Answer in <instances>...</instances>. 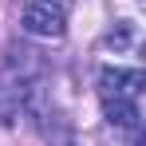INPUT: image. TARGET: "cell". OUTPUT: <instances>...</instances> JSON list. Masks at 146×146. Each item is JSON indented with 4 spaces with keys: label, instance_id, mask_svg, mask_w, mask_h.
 Returning a JSON list of instances; mask_svg holds the SVG:
<instances>
[{
    "label": "cell",
    "instance_id": "cell-1",
    "mask_svg": "<svg viewBox=\"0 0 146 146\" xmlns=\"http://www.w3.org/2000/svg\"><path fill=\"white\" fill-rule=\"evenodd\" d=\"M20 28L28 36H40V40H59L67 32V8L55 0H32L20 12Z\"/></svg>",
    "mask_w": 146,
    "mask_h": 146
},
{
    "label": "cell",
    "instance_id": "cell-3",
    "mask_svg": "<svg viewBox=\"0 0 146 146\" xmlns=\"http://www.w3.org/2000/svg\"><path fill=\"white\" fill-rule=\"evenodd\" d=\"M103 115H107L111 126L134 130V126H138V103H134V99H103Z\"/></svg>",
    "mask_w": 146,
    "mask_h": 146
},
{
    "label": "cell",
    "instance_id": "cell-2",
    "mask_svg": "<svg viewBox=\"0 0 146 146\" xmlns=\"http://www.w3.org/2000/svg\"><path fill=\"white\" fill-rule=\"evenodd\" d=\"M146 75L138 67H103L99 71V95L103 99H138Z\"/></svg>",
    "mask_w": 146,
    "mask_h": 146
}]
</instances>
